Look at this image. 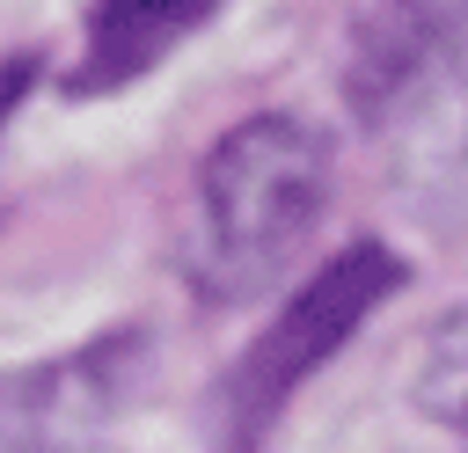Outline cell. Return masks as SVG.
<instances>
[{"mask_svg": "<svg viewBox=\"0 0 468 453\" xmlns=\"http://www.w3.org/2000/svg\"><path fill=\"white\" fill-rule=\"evenodd\" d=\"M329 205V146L300 117H241L197 168L190 270L205 292H256L314 234Z\"/></svg>", "mask_w": 468, "mask_h": 453, "instance_id": "1", "label": "cell"}, {"mask_svg": "<svg viewBox=\"0 0 468 453\" xmlns=\"http://www.w3.org/2000/svg\"><path fill=\"white\" fill-rule=\"evenodd\" d=\"M395 278H402V263H395L388 248H373V241H351L322 278H307V285L285 300V314L263 329V343L249 351V365H241V380H234L241 424H263L322 358H336L344 336L395 292Z\"/></svg>", "mask_w": 468, "mask_h": 453, "instance_id": "2", "label": "cell"}, {"mask_svg": "<svg viewBox=\"0 0 468 453\" xmlns=\"http://www.w3.org/2000/svg\"><path fill=\"white\" fill-rule=\"evenodd\" d=\"M366 117H373L410 205L461 219L468 212V37H453L417 73H402Z\"/></svg>", "mask_w": 468, "mask_h": 453, "instance_id": "3", "label": "cell"}, {"mask_svg": "<svg viewBox=\"0 0 468 453\" xmlns=\"http://www.w3.org/2000/svg\"><path fill=\"white\" fill-rule=\"evenodd\" d=\"M0 453H132L110 438V402L88 365H58L0 395Z\"/></svg>", "mask_w": 468, "mask_h": 453, "instance_id": "4", "label": "cell"}, {"mask_svg": "<svg viewBox=\"0 0 468 453\" xmlns=\"http://www.w3.org/2000/svg\"><path fill=\"white\" fill-rule=\"evenodd\" d=\"M358 7V110H373L402 73L468 37V0H351Z\"/></svg>", "mask_w": 468, "mask_h": 453, "instance_id": "5", "label": "cell"}, {"mask_svg": "<svg viewBox=\"0 0 468 453\" xmlns=\"http://www.w3.org/2000/svg\"><path fill=\"white\" fill-rule=\"evenodd\" d=\"M212 0H102L95 7V29H88V66L95 80H124L139 73L146 58H161Z\"/></svg>", "mask_w": 468, "mask_h": 453, "instance_id": "6", "label": "cell"}, {"mask_svg": "<svg viewBox=\"0 0 468 453\" xmlns=\"http://www.w3.org/2000/svg\"><path fill=\"white\" fill-rule=\"evenodd\" d=\"M417 402L446 424H468V307H453L431 343H424V373H417Z\"/></svg>", "mask_w": 468, "mask_h": 453, "instance_id": "7", "label": "cell"}]
</instances>
